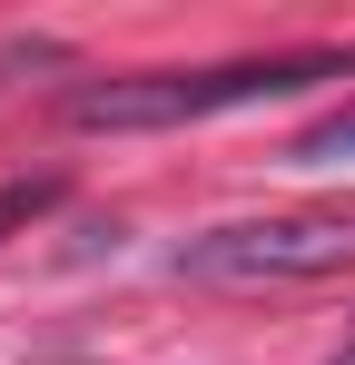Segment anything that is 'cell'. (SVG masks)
Returning <instances> with one entry per match:
<instances>
[{
    "label": "cell",
    "instance_id": "obj_4",
    "mask_svg": "<svg viewBox=\"0 0 355 365\" xmlns=\"http://www.w3.org/2000/svg\"><path fill=\"white\" fill-rule=\"evenodd\" d=\"M59 207V178H0V237H20V227H40Z\"/></svg>",
    "mask_w": 355,
    "mask_h": 365
},
{
    "label": "cell",
    "instance_id": "obj_2",
    "mask_svg": "<svg viewBox=\"0 0 355 365\" xmlns=\"http://www.w3.org/2000/svg\"><path fill=\"white\" fill-rule=\"evenodd\" d=\"M355 267V217H237L168 247V277L187 287H316Z\"/></svg>",
    "mask_w": 355,
    "mask_h": 365
},
{
    "label": "cell",
    "instance_id": "obj_5",
    "mask_svg": "<svg viewBox=\"0 0 355 365\" xmlns=\"http://www.w3.org/2000/svg\"><path fill=\"white\" fill-rule=\"evenodd\" d=\"M326 365H355V336H346V346H336V356H326Z\"/></svg>",
    "mask_w": 355,
    "mask_h": 365
},
{
    "label": "cell",
    "instance_id": "obj_3",
    "mask_svg": "<svg viewBox=\"0 0 355 365\" xmlns=\"http://www.w3.org/2000/svg\"><path fill=\"white\" fill-rule=\"evenodd\" d=\"M287 168H355V99L326 109L316 128H296V138H287Z\"/></svg>",
    "mask_w": 355,
    "mask_h": 365
},
{
    "label": "cell",
    "instance_id": "obj_1",
    "mask_svg": "<svg viewBox=\"0 0 355 365\" xmlns=\"http://www.w3.org/2000/svg\"><path fill=\"white\" fill-rule=\"evenodd\" d=\"M316 79H355V50H267V60H217V69H118V79H89L69 89V128H187L217 119V109H257V99H287V89H316Z\"/></svg>",
    "mask_w": 355,
    "mask_h": 365
}]
</instances>
